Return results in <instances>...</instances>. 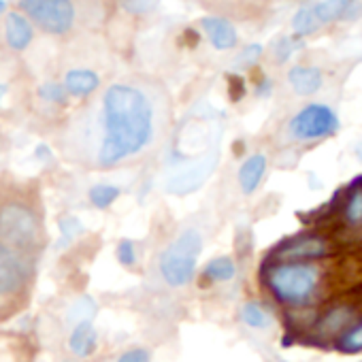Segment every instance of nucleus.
Wrapping results in <instances>:
<instances>
[{
	"label": "nucleus",
	"instance_id": "1",
	"mask_svg": "<svg viewBox=\"0 0 362 362\" xmlns=\"http://www.w3.org/2000/svg\"><path fill=\"white\" fill-rule=\"evenodd\" d=\"M105 136L98 149V164L109 168L143 151L156 130L151 98L136 86L113 83L103 96Z\"/></svg>",
	"mask_w": 362,
	"mask_h": 362
},
{
	"label": "nucleus",
	"instance_id": "2",
	"mask_svg": "<svg viewBox=\"0 0 362 362\" xmlns=\"http://www.w3.org/2000/svg\"><path fill=\"white\" fill-rule=\"evenodd\" d=\"M320 267L315 262H264L262 281L284 305H305L320 288Z\"/></svg>",
	"mask_w": 362,
	"mask_h": 362
},
{
	"label": "nucleus",
	"instance_id": "3",
	"mask_svg": "<svg viewBox=\"0 0 362 362\" xmlns=\"http://www.w3.org/2000/svg\"><path fill=\"white\" fill-rule=\"evenodd\" d=\"M203 252V235L199 228H186L162 254L160 275L170 288H184L192 281L199 256Z\"/></svg>",
	"mask_w": 362,
	"mask_h": 362
},
{
	"label": "nucleus",
	"instance_id": "4",
	"mask_svg": "<svg viewBox=\"0 0 362 362\" xmlns=\"http://www.w3.org/2000/svg\"><path fill=\"white\" fill-rule=\"evenodd\" d=\"M20 9L49 35H66L77 16L73 0H20Z\"/></svg>",
	"mask_w": 362,
	"mask_h": 362
},
{
	"label": "nucleus",
	"instance_id": "5",
	"mask_svg": "<svg viewBox=\"0 0 362 362\" xmlns=\"http://www.w3.org/2000/svg\"><path fill=\"white\" fill-rule=\"evenodd\" d=\"M337 113L320 103H311L303 107L288 124V132L296 141H315L324 136H332L339 130Z\"/></svg>",
	"mask_w": 362,
	"mask_h": 362
},
{
	"label": "nucleus",
	"instance_id": "6",
	"mask_svg": "<svg viewBox=\"0 0 362 362\" xmlns=\"http://www.w3.org/2000/svg\"><path fill=\"white\" fill-rule=\"evenodd\" d=\"M330 241L324 235H315V233H298L294 237H288L284 241H279L267 262H313L320 258L330 256Z\"/></svg>",
	"mask_w": 362,
	"mask_h": 362
},
{
	"label": "nucleus",
	"instance_id": "7",
	"mask_svg": "<svg viewBox=\"0 0 362 362\" xmlns=\"http://www.w3.org/2000/svg\"><path fill=\"white\" fill-rule=\"evenodd\" d=\"M0 237L18 247H33L39 241V222L30 207L7 203L0 207Z\"/></svg>",
	"mask_w": 362,
	"mask_h": 362
},
{
	"label": "nucleus",
	"instance_id": "8",
	"mask_svg": "<svg viewBox=\"0 0 362 362\" xmlns=\"http://www.w3.org/2000/svg\"><path fill=\"white\" fill-rule=\"evenodd\" d=\"M28 284L26 262L5 243H0V298L18 296Z\"/></svg>",
	"mask_w": 362,
	"mask_h": 362
},
{
	"label": "nucleus",
	"instance_id": "9",
	"mask_svg": "<svg viewBox=\"0 0 362 362\" xmlns=\"http://www.w3.org/2000/svg\"><path fill=\"white\" fill-rule=\"evenodd\" d=\"M358 317V307L351 305L349 300L345 303H339L334 307H330L328 311H324L315 324L311 326L320 337H343L351 326H354V320Z\"/></svg>",
	"mask_w": 362,
	"mask_h": 362
},
{
	"label": "nucleus",
	"instance_id": "10",
	"mask_svg": "<svg viewBox=\"0 0 362 362\" xmlns=\"http://www.w3.org/2000/svg\"><path fill=\"white\" fill-rule=\"evenodd\" d=\"M313 11L320 20V24H332V22H351L362 16V3L358 0H320L313 5Z\"/></svg>",
	"mask_w": 362,
	"mask_h": 362
},
{
	"label": "nucleus",
	"instance_id": "11",
	"mask_svg": "<svg viewBox=\"0 0 362 362\" xmlns=\"http://www.w3.org/2000/svg\"><path fill=\"white\" fill-rule=\"evenodd\" d=\"M201 26L205 30V35L209 37L211 45L220 52H226V49H233L237 47V30L235 26L224 20V18H218V16H209V18H203L201 20Z\"/></svg>",
	"mask_w": 362,
	"mask_h": 362
},
{
	"label": "nucleus",
	"instance_id": "12",
	"mask_svg": "<svg viewBox=\"0 0 362 362\" xmlns=\"http://www.w3.org/2000/svg\"><path fill=\"white\" fill-rule=\"evenodd\" d=\"M288 81L298 96H313L324 86V77L317 66H292L288 71Z\"/></svg>",
	"mask_w": 362,
	"mask_h": 362
},
{
	"label": "nucleus",
	"instance_id": "13",
	"mask_svg": "<svg viewBox=\"0 0 362 362\" xmlns=\"http://www.w3.org/2000/svg\"><path fill=\"white\" fill-rule=\"evenodd\" d=\"M267 173V156L264 153H252L239 168V186L243 194H254L258 186L262 184Z\"/></svg>",
	"mask_w": 362,
	"mask_h": 362
},
{
	"label": "nucleus",
	"instance_id": "14",
	"mask_svg": "<svg viewBox=\"0 0 362 362\" xmlns=\"http://www.w3.org/2000/svg\"><path fill=\"white\" fill-rule=\"evenodd\" d=\"M33 26L28 24V20L22 13H7V22H5V39L7 45L16 52H24L30 43H33Z\"/></svg>",
	"mask_w": 362,
	"mask_h": 362
},
{
	"label": "nucleus",
	"instance_id": "15",
	"mask_svg": "<svg viewBox=\"0 0 362 362\" xmlns=\"http://www.w3.org/2000/svg\"><path fill=\"white\" fill-rule=\"evenodd\" d=\"M341 220L349 228L362 226V177L345 190V201L341 203Z\"/></svg>",
	"mask_w": 362,
	"mask_h": 362
},
{
	"label": "nucleus",
	"instance_id": "16",
	"mask_svg": "<svg viewBox=\"0 0 362 362\" xmlns=\"http://www.w3.org/2000/svg\"><path fill=\"white\" fill-rule=\"evenodd\" d=\"M96 345H98V334H96V328L92 326V322L90 320L79 322L73 328L71 339H69L71 351L79 358H88L96 351Z\"/></svg>",
	"mask_w": 362,
	"mask_h": 362
},
{
	"label": "nucleus",
	"instance_id": "17",
	"mask_svg": "<svg viewBox=\"0 0 362 362\" xmlns=\"http://www.w3.org/2000/svg\"><path fill=\"white\" fill-rule=\"evenodd\" d=\"M98 86H100V77L94 71H88V69H73L64 77L66 92L71 96H77V98L90 96Z\"/></svg>",
	"mask_w": 362,
	"mask_h": 362
},
{
	"label": "nucleus",
	"instance_id": "18",
	"mask_svg": "<svg viewBox=\"0 0 362 362\" xmlns=\"http://www.w3.org/2000/svg\"><path fill=\"white\" fill-rule=\"evenodd\" d=\"M235 273H237L235 260L228 258V256H218V258H214V260L205 267L203 277H205L207 281H230V279L235 277Z\"/></svg>",
	"mask_w": 362,
	"mask_h": 362
},
{
	"label": "nucleus",
	"instance_id": "19",
	"mask_svg": "<svg viewBox=\"0 0 362 362\" xmlns=\"http://www.w3.org/2000/svg\"><path fill=\"white\" fill-rule=\"evenodd\" d=\"M239 317L243 324H247L250 328H267L271 326V315L269 311L260 305V303H245L241 309H239Z\"/></svg>",
	"mask_w": 362,
	"mask_h": 362
},
{
	"label": "nucleus",
	"instance_id": "20",
	"mask_svg": "<svg viewBox=\"0 0 362 362\" xmlns=\"http://www.w3.org/2000/svg\"><path fill=\"white\" fill-rule=\"evenodd\" d=\"M320 28V20L313 11V7H300L294 18H292V30L296 37H307V35H313L315 30Z\"/></svg>",
	"mask_w": 362,
	"mask_h": 362
},
{
	"label": "nucleus",
	"instance_id": "21",
	"mask_svg": "<svg viewBox=\"0 0 362 362\" xmlns=\"http://www.w3.org/2000/svg\"><path fill=\"white\" fill-rule=\"evenodd\" d=\"M122 190L117 186H111V184H96L90 188V203L96 207V209H109L117 199H119Z\"/></svg>",
	"mask_w": 362,
	"mask_h": 362
},
{
	"label": "nucleus",
	"instance_id": "22",
	"mask_svg": "<svg viewBox=\"0 0 362 362\" xmlns=\"http://www.w3.org/2000/svg\"><path fill=\"white\" fill-rule=\"evenodd\" d=\"M303 47V39L300 37H281L275 41V47H273V56L277 60V64H286L294 52H298Z\"/></svg>",
	"mask_w": 362,
	"mask_h": 362
},
{
	"label": "nucleus",
	"instance_id": "23",
	"mask_svg": "<svg viewBox=\"0 0 362 362\" xmlns=\"http://www.w3.org/2000/svg\"><path fill=\"white\" fill-rule=\"evenodd\" d=\"M337 345L341 351H347V354H356V351H362V320L356 322L343 337L337 339Z\"/></svg>",
	"mask_w": 362,
	"mask_h": 362
},
{
	"label": "nucleus",
	"instance_id": "24",
	"mask_svg": "<svg viewBox=\"0 0 362 362\" xmlns=\"http://www.w3.org/2000/svg\"><path fill=\"white\" fill-rule=\"evenodd\" d=\"M39 96L47 103H54V105H64L66 98H69V92L64 88V83H58V81H45L41 88H39Z\"/></svg>",
	"mask_w": 362,
	"mask_h": 362
},
{
	"label": "nucleus",
	"instance_id": "25",
	"mask_svg": "<svg viewBox=\"0 0 362 362\" xmlns=\"http://www.w3.org/2000/svg\"><path fill=\"white\" fill-rule=\"evenodd\" d=\"M160 0H119V5L132 16H145L158 7Z\"/></svg>",
	"mask_w": 362,
	"mask_h": 362
},
{
	"label": "nucleus",
	"instance_id": "26",
	"mask_svg": "<svg viewBox=\"0 0 362 362\" xmlns=\"http://www.w3.org/2000/svg\"><path fill=\"white\" fill-rule=\"evenodd\" d=\"M117 260L124 267H134L136 264V247L130 239H122L117 243Z\"/></svg>",
	"mask_w": 362,
	"mask_h": 362
},
{
	"label": "nucleus",
	"instance_id": "27",
	"mask_svg": "<svg viewBox=\"0 0 362 362\" xmlns=\"http://www.w3.org/2000/svg\"><path fill=\"white\" fill-rule=\"evenodd\" d=\"M260 56H262V45H260V43H252V45H247V47H243V52L237 56L235 64H237V66H252V64L258 62Z\"/></svg>",
	"mask_w": 362,
	"mask_h": 362
},
{
	"label": "nucleus",
	"instance_id": "28",
	"mask_svg": "<svg viewBox=\"0 0 362 362\" xmlns=\"http://www.w3.org/2000/svg\"><path fill=\"white\" fill-rule=\"evenodd\" d=\"M60 230H62V235H64V241H71V239H75L77 235L83 233L81 222H79L77 218H62V220H60Z\"/></svg>",
	"mask_w": 362,
	"mask_h": 362
},
{
	"label": "nucleus",
	"instance_id": "29",
	"mask_svg": "<svg viewBox=\"0 0 362 362\" xmlns=\"http://www.w3.org/2000/svg\"><path fill=\"white\" fill-rule=\"evenodd\" d=\"M117 362H149V351L143 349V347H134V349H128L124 351Z\"/></svg>",
	"mask_w": 362,
	"mask_h": 362
},
{
	"label": "nucleus",
	"instance_id": "30",
	"mask_svg": "<svg viewBox=\"0 0 362 362\" xmlns=\"http://www.w3.org/2000/svg\"><path fill=\"white\" fill-rule=\"evenodd\" d=\"M228 94H230L233 100H241L245 96V83H243V79L239 75H233L228 79Z\"/></svg>",
	"mask_w": 362,
	"mask_h": 362
},
{
	"label": "nucleus",
	"instance_id": "31",
	"mask_svg": "<svg viewBox=\"0 0 362 362\" xmlns=\"http://www.w3.org/2000/svg\"><path fill=\"white\" fill-rule=\"evenodd\" d=\"M271 90H273L271 79H262V81L256 86V94H258V96H262V98H267V96L271 94Z\"/></svg>",
	"mask_w": 362,
	"mask_h": 362
},
{
	"label": "nucleus",
	"instance_id": "32",
	"mask_svg": "<svg viewBox=\"0 0 362 362\" xmlns=\"http://www.w3.org/2000/svg\"><path fill=\"white\" fill-rule=\"evenodd\" d=\"M5 94H7V86H5V83H0V105H3Z\"/></svg>",
	"mask_w": 362,
	"mask_h": 362
},
{
	"label": "nucleus",
	"instance_id": "33",
	"mask_svg": "<svg viewBox=\"0 0 362 362\" xmlns=\"http://www.w3.org/2000/svg\"><path fill=\"white\" fill-rule=\"evenodd\" d=\"M356 156H358V160L362 162V143H360V145L356 147Z\"/></svg>",
	"mask_w": 362,
	"mask_h": 362
},
{
	"label": "nucleus",
	"instance_id": "34",
	"mask_svg": "<svg viewBox=\"0 0 362 362\" xmlns=\"http://www.w3.org/2000/svg\"><path fill=\"white\" fill-rule=\"evenodd\" d=\"M5 7H7V3L5 0H0V13H5Z\"/></svg>",
	"mask_w": 362,
	"mask_h": 362
}]
</instances>
